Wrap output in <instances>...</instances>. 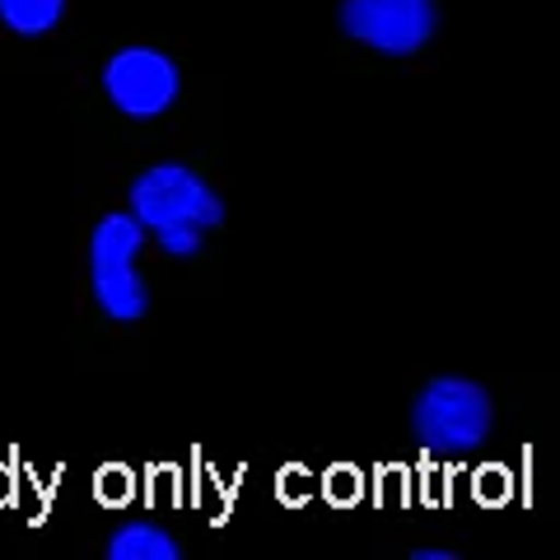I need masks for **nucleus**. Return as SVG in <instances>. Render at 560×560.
<instances>
[{"mask_svg":"<svg viewBox=\"0 0 560 560\" xmlns=\"http://www.w3.org/2000/svg\"><path fill=\"white\" fill-rule=\"evenodd\" d=\"M131 215L168 257H197L206 230L224 224V201L187 164H154L131 183Z\"/></svg>","mask_w":560,"mask_h":560,"instance_id":"1","label":"nucleus"},{"mask_svg":"<svg viewBox=\"0 0 560 560\" xmlns=\"http://www.w3.org/2000/svg\"><path fill=\"white\" fill-rule=\"evenodd\" d=\"M490 393L481 383L440 374L430 378L420 397L411 401V434L425 453L440 458H463V453L481 448L490 440Z\"/></svg>","mask_w":560,"mask_h":560,"instance_id":"2","label":"nucleus"},{"mask_svg":"<svg viewBox=\"0 0 560 560\" xmlns=\"http://www.w3.org/2000/svg\"><path fill=\"white\" fill-rule=\"evenodd\" d=\"M140 248H145V224H140L131 210L103 215L90 238L94 300L113 323H140L150 313V290L136 271Z\"/></svg>","mask_w":560,"mask_h":560,"instance_id":"3","label":"nucleus"},{"mask_svg":"<svg viewBox=\"0 0 560 560\" xmlns=\"http://www.w3.org/2000/svg\"><path fill=\"white\" fill-rule=\"evenodd\" d=\"M434 0H341V33L383 57H411L434 38Z\"/></svg>","mask_w":560,"mask_h":560,"instance_id":"4","label":"nucleus"},{"mask_svg":"<svg viewBox=\"0 0 560 560\" xmlns=\"http://www.w3.org/2000/svg\"><path fill=\"white\" fill-rule=\"evenodd\" d=\"M183 75L160 47H121L117 57L103 66V94L113 98L117 113L136 121H150L178 103Z\"/></svg>","mask_w":560,"mask_h":560,"instance_id":"5","label":"nucleus"},{"mask_svg":"<svg viewBox=\"0 0 560 560\" xmlns=\"http://www.w3.org/2000/svg\"><path fill=\"white\" fill-rule=\"evenodd\" d=\"M178 537L154 528V523H127L108 537V560H178Z\"/></svg>","mask_w":560,"mask_h":560,"instance_id":"6","label":"nucleus"},{"mask_svg":"<svg viewBox=\"0 0 560 560\" xmlns=\"http://www.w3.org/2000/svg\"><path fill=\"white\" fill-rule=\"evenodd\" d=\"M66 0H0V24L10 33H24V38H43L61 24Z\"/></svg>","mask_w":560,"mask_h":560,"instance_id":"7","label":"nucleus"},{"mask_svg":"<svg viewBox=\"0 0 560 560\" xmlns=\"http://www.w3.org/2000/svg\"><path fill=\"white\" fill-rule=\"evenodd\" d=\"M416 560H453V551L448 547H420Z\"/></svg>","mask_w":560,"mask_h":560,"instance_id":"8","label":"nucleus"},{"mask_svg":"<svg viewBox=\"0 0 560 560\" xmlns=\"http://www.w3.org/2000/svg\"><path fill=\"white\" fill-rule=\"evenodd\" d=\"M103 495H121V477H117V471H108V477H103Z\"/></svg>","mask_w":560,"mask_h":560,"instance_id":"9","label":"nucleus"}]
</instances>
